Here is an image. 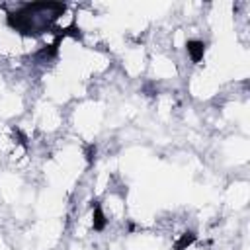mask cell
Wrapping results in <instances>:
<instances>
[{
    "mask_svg": "<svg viewBox=\"0 0 250 250\" xmlns=\"http://www.w3.org/2000/svg\"><path fill=\"white\" fill-rule=\"evenodd\" d=\"M186 51H188L191 62H199L203 59V55H205V43L199 41V39H189L186 43Z\"/></svg>",
    "mask_w": 250,
    "mask_h": 250,
    "instance_id": "1",
    "label": "cell"
},
{
    "mask_svg": "<svg viewBox=\"0 0 250 250\" xmlns=\"http://www.w3.org/2000/svg\"><path fill=\"white\" fill-rule=\"evenodd\" d=\"M105 225H107L105 213H104L102 205H100V203H96V205L92 207V229H94V230H98V232H102V230L105 229Z\"/></svg>",
    "mask_w": 250,
    "mask_h": 250,
    "instance_id": "2",
    "label": "cell"
},
{
    "mask_svg": "<svg viewBox=\"0 0 250 250\" xmlns=\"http://www.w3.org/2000/svg\"><path fill=\"white\" fill-rule=\"evenodd\" d=\"M195 240H197V234H195V232H184V234L174 242L172 248H174V250H188Z\"/></svg>",
    "mask_w": 250,
    "mask_h": 250,
    "instance_id": "3",
    "label": "cell"
}]
</instances>
